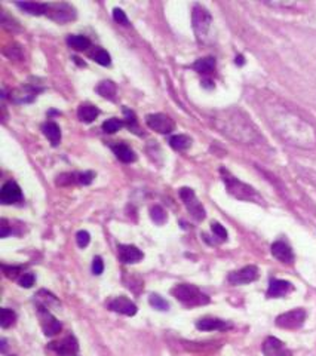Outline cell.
Listing matches in <instances>:
<instances>
[{"mask_svg":"<svg viewBox=\"0 0 316 356\" xmlns=\"http://www.w3.org/2000/svg\"><path fill=\"white\" fill-rule=\"evenodd\" d=\"M89 241H91V235L88 233L87 230L77 232V235H76V242H77V246H79V248H87L88 245H89Z\"/></svg>","mask_w":316,"mask_h":356,"instance_id":"obj_36","label":"cell"},{"mask_svg":"<svg viewBox=\"0 0 316 356\" xmlns=\"http://www.w3.org/2000/svg\"><path fill=\"white\" fill-rule=\"evenodd\" d=\"M2 269H3L5 276H6V278H9V279H16V278H18V275H19V271H21V267H16V266H14V267H9V266H6V264H3V266H2Z\"/></svg>","mask_w":316,"mask_h":356,"instance_id":"obj_40","label":"cell"},{"mask_svg":"<svg viewBox=\"0 0 316 356\" xmlns=\"http://www.w3.org/2000/svg\"><path fill=\"white\" fill-rule=\"evenodd\" d=\"M16 6L30 15H45L46 14V3H36V2H24L16 3Z\"/></svg>","mask_w":316,"mask_h":356,"instance_id":"obj_26","label":"cell"},{"mask_svg":"<svg viewBox=\"0 0 316 356\" xmlns=\"http://www.w3.org/2000/svg\"><path fill=\"white\" fill-rule=\"evenodd\" d=\"M180 198L184 202L187 211L192 214V217H193L195 220L202 221V220L205 218V210H203L202 203L198 200L195 192H193L192 189H188V187L180 189Z\"/></svg>","mask_w":316,"mask_h":356,"instance_id":"obj_7","label":"cell"},{"mask_svg":"<svg viewBox=\"0 0 316 356\" xmlns=\"http://www.w3.org/2000/svg\"><path fill=\"white\" fill-rule=\"evenodd\" d=\"M213 123L223 135L241 144H252L260 138L259 129L238 109L218 112L213 117Z\"/></svg>","mask_w":316,"mask_h":356,"instance_id":"obj_2","label":"cell"},{"mask_svg":"<svg viewBox=\"0 0 316 356\" xmlns=\"http://www.w3.org/2000/svg\"><path fill=\"white\" fill-rule=\"evenodd\" d=\"M236 64H239V66L244 64V57H242V55H238V57H236Z\"/></svg>","mask_w":316,"mask_h":356,"instance_id":"obj_44","label":"cell"},{"mask_svg":"<svg viewBox=\"0 0 316 356\" xmlns=\"http://www.w3.org/2000/svg\"><path fill=\"white\" fill-rule=\"evenodd\" d=\"M37 313H39L40 325H42L45 336L52 337V336H55V334H58L61 331V328H62L61 327V322L48 309H45L42 306H37Z\"/></svg>","mask_w":316,"mask_h":356,"instance_id":"obj_10","label":"cell"},{"mask_svg":"<svg viewBox=\"0 0 316 356\" xmlns=\"http://www.w3.org/2000/svg\"><path fill=\"white\" fill-rule=\"evenodd\" d=\"M109 309L113 310L116 313L127 315V316H134L137 313V306L127 297H116L109 303Z\"/></svg>","mask_w":316,"mask_h":356,"instance_id":"obj_16","label":"cell"},{"mask_svg":"<svg viewBox=\"0 0 316 356\" xmlns=\"http://www.w3.org/2000/svg\"><path fill=\"white\" fill-rule=\"evenodd\" d=\"M216 58L214 57H205L198 59L195 64H193V69L198 71L199 74H203V76H209L216 71Z\"/></svg>","mask_w":316,"mask_h":356,"instance_id":"obj_23","label":"cell"},{"mask_svg":"<svg viewBox=\"0 0 316 356\" xmlns=\"http://www.w3.org/2000/svg\"><path fill=\"white\" fill-rule=\"evenodd\" d=\"M8 235H9L8 223H6V220H2V233H0V236H2V238H6Z\"/></svg>","mask_w":316,"mask_h":356,"instance_id":"obj_43","label":"cell"},{"mask_svg":"<svg viewBox=\"0 0 316 356\" xmlns=\"http://www.w3.org/2000/svg\"><path fill=\"white\" fill-rule=\"evenodd\" d=\"M112 150L115 153V156L123 162V163H131V162H135L137 160V156L134 153V150L128 147L127 144L123 142H117V144H112Z\"/></svg>","mask_w":316,"mask_h":356,"instance_id":"obj_20","label":"cell"},{"mask_svg":"<svg viewBox=\"0 0 316 356\" xmlns=\"http://www.w3.org/2000/svg\"><path fill=\"white\" fill-rule=\"evenodd\" d=\"M11 356H14V355H11Z\"/></svg>","mask_w":316,"mask_h":356,"instance_id":"obj_46","label":"cell"},{"mask_svg":"<svg viewBox=\"0 0 316 356\" xmlns=\"http://www.w3.org/2000/svg\"><path fill=\"white\" fill-rule=\"evenodd\" d=\"M149 303H150V306H152L153 309L160 310V312H166V310L170 309V303L165 299H162L159 294H152V296L149 297Z\"/></svg>","mask_w":316,"mask_h":356,"instance_id":"obj_30","label":"cell"},{"mask_svg":"<svg viewBox=\"0 0 316 356\" xmlns=\"http://www.w3.org/2000/svg\"><path fill=\"white\" fill-rule=\"evenodd\" d=\"M76 181H79V180H77V174L67 172V174H61V175L58 177L57 184L58 185H69V184H73V183H76Z\"/></svg>","mask_w":316,"mask_h":356,"instance_id":"obj_35","label":"cell"},{"mask_svg":"<svg viewBox=\"0 0 316 356\" xmlns=\"http://www.w3.org/2000/svg\"><path fill=\"white\" fill-rule=\"evenodd\" d=\"M122 127H123V122H122L120 119L112 117V119H109V120H106V122L102 123V131L107 132V134H115V132H117Z\"/></svg>","mask_w":316,"mask_h":356,"instance_id":"obj_33","label":"cell"},{"mask_svg":"<svg viewBox=\"0 0 316 356\" xmlns=\"http://www.w3.org/2000/svg\"><path fill=\"white\" fill-rule=\"evenodd\" d=\"M113 18H115L116 23H119V24H122V26H130V21H128L127 14H125L122 9H119V8H115V9H113Z\"/></svg>","mask_w":316,"mask_h":356,"instance_id":"obj_38","label":"cell"},{"mask_svg":"<svg viewBox=\"0 0 316 356\" xmlns=\"http://www.w3.org/2000/svg\"><path fill=\"white\" fill-rule=\"evenodd\" d=\"M192 23H193V30H195L196 37L199 40H205V37L208 36V31L211 29V23H213V16L208 12V9H205L202 5H195L192 11Z\"/></svg>","mask_w":316,"mask_h":356,"instance_id":"obj_5","label":"cell"},{"mask_svg":"<svg viewBox=\"0 0 316 356\" xmlns=\"http://www.w3.org/2000/svg\"><path fill=\"white\" fill-rule=\"evenodd\" d=\"M259 279V269L256 266H246L241 270L231 271L227 278L231 285H246Z\"/></svg>","mask_w":316,"mask_h":356,"instance_id":"obj_11","label":"cell"},{"mask_svg":"<svg viewBox=\"0 0 316 356\" xmlns=\"http://www.w3.org/2000/svg\"><path fill=\"white\" fill-rule=\"evenodd\" d=\"M292 291V284L284 279H272L267 288V297L269 299H279L285 297L288 292Z\"/></svg>","mask_w":316,"mask_h":356,"instance_id":"obj_18","label":"cell"},{"mask_svg":"<svg viewBox=\"0 0 316 356\" xmlns=\"http://www.w3.org/2000/svg\"><path fill=\"white\" fill-rule=\"evenodd\" d=\"M67 43L74 51H87L91 46V40L87 36H82V34H70L67 37Z\"/></svg>","mask_w":316,"mask_h":356,"instance_id":"obj_25","label":"cell"},{"mask_svg":"<svg viewBox=\"0 0 316 356\" xmlns=\"http://www.w3.org/2000/svg\"><path fill=\"white\" fill-rule=\"evenodd\" d=\"M270 251H272V256L276 260H279V261H282L285 264H291L294 261V253H292L291 246L288 243L282 242V241L273 242L272 246H270Z\"/></svg>","mask_w":316,"mask_h":356,"instance_id":"obj_17","label":"cell"},{"mask_svg":"<svg viewBox=\"0 0 316 356\" xmlns=\"http://www.w3.org/2000/svg\"><path fill=\"white\" fill-rule=\"evenodd\" d=\"M40 89H34V88L27 86L26 89H19V91L11 92V98H14V101H16V102H30L37 95Z\"/></svg>","mask_w":316,"mask_h":356,"instance_id":"obj_24","label":"cell"},{"mask_svg":"<svg viewBox=\"0 0 316 356\" xmlns=\"http://www.w3.org/2000/svg\"><path fill=\"white\" fill-rule=\"evenodd\" d=\"M94 178H95V174H94L92 171H87V172H82V174H77V180H79V183L83 185L91 184Z\"/></svg>","mask_w":316,"mask_h":356,"instance_id":"obj_41","label":"cell"},{"mask_svg":"<svg viewBox=\"0 0 316 356\" xmlns=\"http://www.w3.org/2000/svg\"><path fill=\"white\" fill-rule=\"evenodd\" d=\"M116 91H117L116 85L113 82H110V80H104V82H101L100 85L97 86V92L100 94L101 97L110 101L116 100Z\"/></svg>","mask_w":316,"mask_h":356,"instance_id":"obj_27","label":"cell"},{"mask_svg":"<svg viewBox=\"0 0 316 356\" xmlns=\"http://www.w3.org/2000/svg\"><path fill=\"white\" fill-rule=\"evenodd\" d=\"M211 230H213L214 236H216L220 242H224V241H227V230L223 227L220 223H213V224H211Z\"/></svg>","mask_w":316,"mask_h":356,"instance_id":"obj_34","label":"cell"},{"mask_svg":"<svg viewBox=\"0 0 316 356\" xmlns=\"http://www.w3.org/2000/svg\"><path fill=\"white\" fill-rule=\"evenodd\" d=\"M100 114V110L98 107H95L94 104H89V102H85V104H80L79 109H77V117L83 122V123H91L94 122Z\"/></svg>","mask_w":316,"mask_h":356,"instance_id":"obj_21","label":"cell"},{"mask_svg":"<svg viewBox=\"0 0 316 356\" xmlns=\"http://www.w3.org/2000/svg\"><path fill=\"white\" fill-rule=\"evenodd\" d=\"M306 321V312L303 309H294L285 313L279 315L276 318V327L284 328V329H297L304 324Z\"/></svg>","mask_w":316,"mask_h":356,"instance_id":"obj_8","label":"cell"},{"mask_svg":"<svg viewBox=\"0 0 316 356\" xmlns=\"http://www.w3.org/2000/svg\"><path fill=\"white\" fill-rule=\"evenodd\" d=\"M170 144H171V147H173L174 150L184 152V150H187L192 145V138L184 135V134H178V135H174V137L170 138Z\"/></svg>","mask_w":316,"mask_h":356,"instance_id":"obj_28","label":"cell"},{"mask_svg":"<svg viewBox=\"0 0 316 356\" xmlns=\"http://www.w3.org/2000/svg\"><path fill=\"white\" fill-rule=\"evenodd\" d=\"M5 350H6V340L3 339L2 340V352H5Z\"/></svg>","mask_w":316,"mask_h":356,"instance_id":"obj_45","label":"cell"},{"mask_svg":"<svg viewBox=\"0 0 316 356\" xmlns=\"http://www.w3.org/2000/svg\"><path fill=\"white\" fill-rule=\"evenodd\" d=\"M220 174H221V178H223L224 184L227 187V192H229L231 196H235L236 199L256 202V203H261V202H263V199L260 198L259 193H257L251 185L245 184L241 180H238L236 177H233L227 170L221 168V170H220Z\"/></svg>","mask_w":316,"mask_h":356,"instance_id":"obj_3","label":"cell"},{"mask_svg":"<svg viewBox=\"0 0 316 356\" xmlns=\"http://www.w3.org/2000/svg\"><path fill=\"white\" fill-rule=\"evenodd\" d=\"M119 260L125 264H134L143 260L144 254L135 245H117Z\"/></svg>","mask_w":316,"mask_h":356,"instance_id":"obj_15","label":"cell"},{"mask_svg":"<svg viewBox=\"0 0 316 356\" xmlns=\"http://www.w3.org/2000/svg\"><path fill=\"white\" fill-rule=\"evenodd\" d=\"M104 271V263L101 257H94L92 260V273L94 275H101Z\"/></svg>","mask_w":316,"mask_h":356,"instance_id":"obj_42","label":"cell"},{"mask_svg":"<svg viewBox=\"0 0 316 356\" xmlns=\"http://www.w3.org/2000/svg\"><path fill=\"white\" fill-rule=\"evenodd\" d=\"M266 120L273 132L289 145L299 149H313L316 145L315 128L302 116L278 102L264 104Z\"/></svg>","mask_w":316,"mask_h":356,"instance_id":"obj_1","label":"cell"},{"mask_svg":"<svg viewBox=\"0 0 316 356\" xmlns=\"http://www.w3.org/2000/svg\"><path fill=\"white\" fill-rule=\"evenodd\" d=\"M196 328L201 331H224L231 328V325L217 318H202L196 322Z\"/></svg>","mask_w":316,"mask_h":356,"instance_id":"obj_19","label":"cell"},{"mask_svg":"<svg viewBox=\"0 0 316 356\" xmlns=\"http://www.w3.org/2000/svg\"><path fill=\"white\" fill-rule=\"evenodd\" d=\"M42 131H44L45 137L51 141V144L54 147H57L58 144L61 142V129H59V127H58L55 122L48 120L44 127H42Z\"/></svg>","mask_w":316,"mask_h":356,"instance_id":"obj_22","label":"cell"},{"mask_svg":"<svg viewBox=\"0 0 316 356\" xmlns=\"http://www.w3.org/2000/svg\"><path fill=\"white\" fill-rule=\"evenodd\" d=\"M91 58L95 61V62H98L100 66H110V62H112V59H110V54L107 52V51H104L102 48H95L92 52H91Z\"/></svg>","mask_w":316,"mask_h":356,"instance_id":"obj_29","label":"cell"},{"mask_svg":"<svg viewBox=\"0 0 316 356\" xmlns=\"http://www.w3.org/2000/svg\"><path fill=\"white\" fill-rule=\"evenodd\" d=\"M58 23H69L76 18V11L69 3H46V14Z\"/></svg>","mask_w":316,"mask_h":356,"instance_id":"obj_6","label":"cell"},{"mask_svg":"<svg viewBox=\"0 0 316 356\" xmlns=\"http://www.w3.org/2000/svg\"><path fill=\"white\" fill-rule=\"evenodd\" d=\"M21 199H23L21 187L16 184L15 181L9 180V181H6L5 184L2 185V190H0V202H2L3 205H12V203L19 202Z\"/></svg>","mask_w":316,"mask_h":356,"instance_id":"obj_13","label":"cell"},{"mask_svg":"<svg viewBox=\"0 0 316 356\" xmlns=\"http://www.w3.org/2000/svg\"><path fill=\"white\" fill-rule=\"evenodd\" d=\"M171 294L181 303L188 306H198V304H206L209 303V297L202 294L198 286L192 284H178L171 289Z\"/></svg>","mask_w":316,"mask_h":356,"instance_id":"obj_4","label":"cell"},{"mask_svg":"<svg viewBox=\"0 0 316 356\" xmlns=\"http://www.w3.org/2000/svg\"><path fill=\"white\" fill-rule=\"evenodd\" d=\"M36 282V276L33 273H23V276L19 278V285L23 288H31Z\"/></svg>","mask_w":316,"mask_h":356,"instance_id":"obj_37","label":"cell"},{"mask_svg":"<svg viewBox=\"0 0 316 356\" xmlns=\"http://www.w3.org/2000/svg\"><path fill=\"white\" fill-rule=\"evenodd\" d=\"M150 217H152V220H153L156 224H159V226L165 224L166 220H168L165 210H163L162 206H159V205H155V206L150 210Z\"/></svg>","mask_w":316,"mask_h":356,"instance_id":"obj_31","label":"cell"},{"mask_svg":"<svg viewBox=\"0 0 316 356\" xmlns=\"http://www.w3.org/2000/svg\"><path fill=\"white\" fill-rule=\"evenodd\" d=\"M145 123H147L149 128L156 131L159 134H170L175 128V123H174L173 119L170 116L162 113L149 114L145 117Z\"/></svg>","mask_w":316,"mask_h":356,"instance_id":"obj_9","label":"cell"},{"mask_svg":"<svg viewBox=\"0 0 316 356\" xmlns=\"http://www.w3.org/2000/svg\"><path fill=\"white\" fill-rule=\"evenodd\" d=\"M16 321V313L11 309H2V318H0V325L2 328L12 327Z\"/></svg>","mask_w":316,"mask_h":356,"instance_id":"obj_32","label":"cell"},{"mask_svg":"<svg viewBox=\"0 0 316 356\" xmlns=\"http://www.w3.org/2000/svg\"><path fill=\"white\" fill-rule=\"evenodd\" d=\"M123 113H125V120H127V125L130 127V129H137V117H135V113L132 110H128V109H123Z\"/></svg>","mask_w":316,"mask_h":356,"instance_id":"obj_39","label":"cell"},{"mask_svg":"<svg viewBox=\"0 0 316 356\" xmlns=\"http://www.w3.org/2000/svg\"><path fill=\"white\" fill-rule=\"evenodd\" d=\"M264 356H292L287 346L276 337H267L263 343Z\"/></svg>","mask_w":316,"mask_h":356,"instance_id":"obj_14","label":"cell"},{"mask_svg":"<svg viewBox=\"0 0 316 356\" xmlns=\"http://www.w3.org/2000/svg\"><path fill=\"white\" fill-rule=\"evenodd\" d=\"M49 349L58 356H76L79 352V344L73 336H67L62 340L49 344Z\"/></svg>","mask_w":316,"mask_h":356,"instance_id":"obj_12","label":"cell"}]
</instances>
